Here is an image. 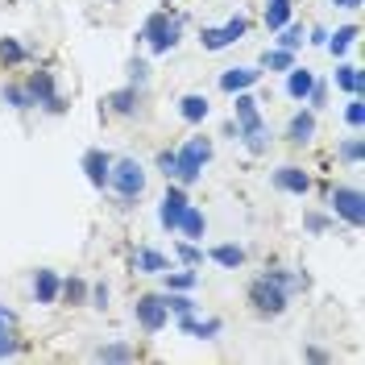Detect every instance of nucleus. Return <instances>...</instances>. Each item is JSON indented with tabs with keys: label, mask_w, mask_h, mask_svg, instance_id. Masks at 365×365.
I'll return each instance as SVG.
<instances>
[{
	"label": "nucleus",
	"mask_w": 365,
	"mask_h": 365,
	"mask_svg": "<svg viewBox=\"0 0 365 365\" xmlns=\"http://www.w3.org/2000/svg\"><path fill=\"white\" fill-rule=\"evenodd\" d=\"M237 137L245 141L250 154H266V145H270V133L257 116V100L245 96V91H237Z\"/></svg>",
	"instance_id": "obj_1"
},
{
	"label": "nucleus",
	"mask_w": 365,
	"mask_h": 365,
	"mask_svg": "<svg viewBox=\"0 0 365 365\" xmlns=\"http://www.w3.org/2000/svg\"><path fill=\"white\" fill-rule=\"evenodd\" d=\"M250 303H253V312H262V316H282L287 303H291V295H287V287H282L274 274H262L250 287Z\"/></svg>",
	"instance_id": "obj_2"
},
{
	"label": "nucleus",
	"mask_w": 365,
	"mask_h": 365,
	"mask_svg": "<svg viewBox=\"0 0 365 365\" xmlns=\"http://www.w3.org/2000/svg\"><path fill=\"white\" fill-rule=\"evenodd\" d=\"M108 187H116L120 204H133L137 195L145 191V170H141V162H137V158L113 162V170H108Z\"/></svg>",
	"instance_id": "obj_3"
},
{
	"label": "nucleus",
	"mask_w": 365,
	"mask_h": 365,
	"mask_svg": "<svg viewBox=\"0 0 365 365\" xmlns=\"http://www.w3.org/2000/svg\"><path fill=\"white\" fill-rule=\"evenodd\" d=\"M141 38L150 42L154 54H170V50L179 46V21H175L170 13H154L150 21L141 25Z\"/></svg>",
	"instance_id": "obj_4"
},
{
	"label": "nucleus",
	"mask_w": 365,
	"mask_h": 365,
	"mask_svg": "<svg viewBox=\"0 0 365 365\" xmlns=\"http://www.w3.org/2000/svg\"><path fill=\"white\" fill-rule=\"evenodd\" d=\"M207 158H212V141H207V137H191V141L179 150V170H175V179L179 182H195L200 175H204Z\"/></svg>",
	"instance_id": "obj_5"
},
{
	"label": "nucleus",
	"mask_w": 365,
	"mask_h": 365,
	"mask_svg": "<svg viewBox=\"0 0 365 365\" xmlns=\"http://www.w3.org/2000/svg\"><path fill=\"white\" fill-rule=\"evenodd\" d=\"M25 91H29L34 104H42V108H50V113H63V108H67L63 96L54 91V75H50V71H34L29 83H25Z\"/></svg>",
	"instance_id": "obj_6"
},
{
	"label": "nucleus",
	"mask_w": 365,
	"mask_h": 365,
	"mask_svg": "<svg viewBox=\"0 0 365 365\" xmlns=\"http://www.w3.org/2000/svg\"><path fill=\"white\" fill-rule=\"evenodd\" d=\"M245 29H250L245 17H232V21H225V25H207L204 34H200V42H204V50H225V46L241 42Z\"/></svg>",
	"instance_id": "obj_7"
},
{
	"label": "nucleus",
	"mask_w": 365,
	"mask_h": 365,
	"mask_svg": "<svg viewBox=\"0 0 365 365\" xmlns=\"http://www.w3.org/2000/svg\"><path fill=\"white\" fill-rule=\"evenodd\" d=\"M133 316H137V324H141L145 332H162L166 319H170V312H166V299L162 295H141L133 303Z\"/></svg>",
	"instance_id": "obj_8"
},
{
	"label": "nucleus",
	"mask_w": 365,
	"mask_h": 365,
	"mask_svg": "<svg viewBox=\"0 0 365 365\" xmlns=\"http://www.w3.org/2000/svg\"><path fill=\"white\" fill-rule=\"evenodd\" d=\"M361 204H365V200H361V191H357V187H336V191H332V212H341L353 228L365 220V207Z\"/></svg>",
	"instance_id": "obj_9"
},
{
	"label": "nucleus",
	"mask_w": 365,
	"mask_h": 365,
	"mask_svg": "<svg viewBox=\"0 0 365 365\" xmlns=\"http://www.w3.org/2000/svg\"><path fill=\"white\" fill-rule=\"evenodd\" d=\"M187 212V195H182V187H166V195H162V207H158V220L166 232H175L179 228V216Z\"/></svg>",
	"instance_id": "obj_10"
},
{
	"label": "nucleus",
	"mask_w": 365,
	"mask_h": 365,
	"mask_svg": "<svg viewBox=\"0 0 365 365\" xmlns=\"http://www.w3.org/2000/svg\"><path fill=\"white\" fill-rule=\"evenodd\" d=\"M274 187L287 191V195H307V191H312V179H307L299 166H278V170H274Z\"/></svg>",
	"instance_id": "obj_11"
},
{
	"label": "nucleus",
	"mask_w": 365,
	"mask_h": 365,
	"mask_svg": "<svg viewBox=\"0 0 365 365\" xmlns=\"http://www.w3.org/2000/svg\"><path fill=\"white\" fill-rule=\"evenodd\" d=\"M83 170H88V182H91V187H100V191H104V187H108L113 158H108L104 150H88V154H83Z\"/></svg>",
	"instance_id": "obj_12"
},
{
	"label": "nucleus",
	"mask_w": 365,
	"mask_h": 365,
	"mask_svg": "<svg viewBox=\"0 0 365 365\" xmlns=\"http://www.w3.org/2000/svg\"><path fill=\"white\" fill-rule=\"evenodd\" d=\"M257 79H262V71H253V67H232V71H225V75H220V88H225V91H250Z\"/></svg>",
	"instance_id": "obj_13"
},
{
	"label": "nucleus",
	"mask_w": 365,
	"mask_h": 365,
	"mask_svg": "<svg viewBox=\"0 0 365 365\" xmlns=\"http://www.w3.org/2000/svg\"><path fill=\"white\" fill-rule=\"evenodd\" d=\"M58 287H63V278L54 270H38V278H34V299L38 303H58Z\"/></svg>",
	"instance_id": "obj_14"
},
{
	"label": "nucleus",
	"mask_w": 365,
	"mask_h": 365,
	"mask_svg": "<svg viewBox=\"0 0 365 365\" xmlns=\"http://www.w3.org/2000/svg\"><path fill=\"white\" fill-rule=\"evenodd\" d=\"M312 88H316V75L307 67H291V75H287V96H291V100H307Z\"/></svg>",
	"instance_id": "obj_15"
},
{
	"label": "nucleus",
	"mask_w": 365,
	"mask_h": 365,
	"mask_svg": "<svg viewBox=\"0 0 365 365\" xmlns=\"http://www.w3.org/2000/svg\"><path fill=\"white\" fill-rule=\"evenodd\" d=\"M312 137H316V116L312 113H295L291 116V125H287V141L303 145V141H312Z\"/></svg>",
	"instance_id": "obj_16"
},
{
	"label": "nucleus",
	"mask_w": 365,
	"mask_h": 365,
	"mask_svg": "<svg viewBox=\"0 0 365 365\" xmlns=\"http://www.w3.org/2000/svg\"><path fill=\"white\" fill-rule=\"evenodd\" d=\"M104 104H108L116 116H133L137 108H141V96H137V88H120V91H113Z\"/></svg>",
	"instance_id": "obj_17"
},
{
	"label": "nucleus",
	"mask_w": 365,
	"mask_h": 365,
	"mask_svg": "<svg viewBox=\"0 0 365 365\" xmlns=\"http://www.w3.org/2000/svg\"><path fill=\"white\" fill-rule=\"evenodd\" d=\"M204 228H207L204 212H200V207H191V204H187V212L179 216V232L187 237V241H204Z\"/></svg>",
	"instance_id": "obj_18"
},
{
	"label": "nucleus",
	"mask_w": 365,
	"mask_h": 365,
	"mask_svg": "<svg viewBox=\"0 0 365 365\" xmlns=\"http://www.w3.org/2000/svg\"><path fill=\"white\" fill-rule=\"evenodd\" d=\"M133 270L137 274H166L170 270V262H166L158 250H137L133 253Z\"/></svg>",
	"instance_id": "obj_19"
},
{
	"label": "nucleus",
	"mask_w": 365,
	"mask_h": 365,
	"mask_svg": "<svg viewBox=\"0 0 365 365\" xmlns=\"http://www.w3.org/2000/svg\"><path fill=\"white\" fill-rule=\"evenodd\" d=\"M179 113H182V120L200 125V120L207 116V100L200 96V91H191V96H182V100H179Z\"/></svg>",
	"instance_id": "obj_20"
},
{
	"label": "nucleus",
	"mask_w": 365,
	"mask_h": 365,
	"mask_svg": "<svg viewBox=\"0 0 365 365\" xmlns=\"http://www.w3.org/2000/svg\"><path fill=\"white\" fill-rule=\"evenodd\" d=\"M179 328H182V332H191V336H200V341H207V336H216V332H220V319H191V316H179Z\"/></svg>",
	"instance_id": "obj_21"
},
{
	"label": "nucleus",
	"mask_w": 365,
	"mask_h": 365,
	"mask_svg": "<svg viewBox=\"0 0 365 365\" xmlns=\"http://www.w3.org/2000/svg\"><path fill=\"white\" fill-rule=\"evenodd\" d=\"M336 88H344L349 96H361V88H365V75H361V67H336Z\"/></svg>",
	"instance_id": "obj_22"
},
{
	"label": "nucleus",
	"mask_w": 365,
	"mask_h": 365,
	"mask_svg": "<svg viewBox=\"0 0 365 365\" xmlns=\"http://www.w3.org/2000/svg\"><path fill=\"white\" fill-rule=\"evenodd\" d=\"M291 21V0H270L266 4V29H282V25Z\"/></svg>",
	"instance_id": "obj_23"
},
{
	"label": "nucleus",
	"mask_w": 365,
	"mask_h": 365,
	"mask_svg": "<svg viewBox=\"0 0 365 365\" xmlns=\"http://www.w3.org/2000/svg\"><path fill=\"white\" fill-rule=\"evenodd\" d=\"M207 257H212V262H220L225 270H237V266L245 262V250H241V245H216Z\"/></svg>",
	"instance_id": "obj_24"
},
{
	"label": "nucleus",
	"mask_w": 365,
	"mask_h": 365,
	"mask_svg": "<svg viewBox=\"0 0 365 365\" xmlns=\"http://www.w3.org/2000/svg\"><path fill=\"white\" fill-rule=\"evenodd\" d=\"M25 58H29V54H25V46L17 42V38H0V63H4V67H17Z\"/></svg>",
	"instance_id": "obj_25"
},
{
	"label": "nucleus",
	"mask_w": 365,
	"mask_h": 365,
	"mask_svg": "<svg viewBox=\"0 0 365 365\" xmlns=\"http://www.w3.org/2000/svg\"><path fill=\"white\" fill-rule=\"evenodd\" d=\"M96 361H137V349H129V344H104V349H96Z\"/></svg>",
	"instance_id": "obj_26"
},
{
	"label": "nucleus",
	"mask_w": 365,
	"mask_h": 365,
	"mask_svg": "<svg viewBox=\"0 0 365 365\" xmlns=\"http://www.w3.org/2000/svg\"><path fill=\"white\" fill-rule=\"evenodd\" d=\"M357 34H361V29H357V25H344V29H336V34H332V38H328V50H332V54H344V50H349V46L357 42Z\"/></svg>",
	"instance_id": "obj_27"
},
{
	"label": "nucleus",
	"mask_w": 365,
	"mask_h": 365,
	"mask_svg": "<svg viewBox=\"0 0 365 365\" xmlns=\"http://www.w3.org/2000/svg\"><path fill=\"white\" fill-rule=\"evenodd\" d=\"M278 34V50H299L303 46V25H282V29H274Z\"/></svg>",
	"instance_id": "obj_28"
},
{
	"label": "nucleus",
	"mask_w": 365,
	"mask_h": 365,
	"mask_svg": "<svg viewBox=\"0 0 365 365\" xmlns=\"http://www.w3.org/2000/svg\"><path fill=\"white\" fill-rule=\"evenodd\" d=\"M58 299H67L71 307L83 303V299H88V282H83V278H67V282L58 287Z\"/></svg>",
	"instance_id": "obj_29"
},
{
	"label": "nucleus",
	"mask_w": 365,
	"mask_h": 365,
	"mask_svg": "<svg viewBox=\"0 0 365 365\" xmlns=\"http://www.w3.org/2000/svg\"><path fill=\"white\" fill-rule=\"evenodd\" d=\"M262 67H266V71H291V67H295V58H291V50H266Z\"/></svg>",
	"instance_id": "obj_30"
},
{
	"label": "nucleus",
	"mask_w": 365,
	"mask_h": 365,
	"mask_svg": "<svg viewBox=\"0 0 365 365\" xmlns=\"http://www.w3.org/2000/svg\"><path fill=\"white\" fill-rule=\"evenodd\" d=\"M162 299H166V312H175V316H191L195 312V303L182 295V291H170V295H162Z\"/></svg>",
	"instance_id": "obj_31"
},
{
	"label": "nucleus",
	"mask_w": 365,
	"mask_h": 365,
	"mask_svg": "<svg viewBox=\"0 0 365 365\" xmlns=\"http://www.w3.org/2000/svg\"><path fill=\"white\" fill-rule=\"evenodd\" d=\"M4 104H13V108H34L29 91H25V88H17V83H9V88H4Z\"/></svg>",
	"instance_id": "obj_32"
},
{
	"label": "nucleus",
	"mask_w": 365,
	"mask_h": 365,
	"mask_svg": "<svg viewBox=\"0 0 365 365\" xmlns=\"http://www.w3.org/2000/svg\"><path fill=\"white\" fill-rule=\"evenodd\" d=\"M166 287H170V291H187V287H195V274H191V270L166 274Z\"/></svg>",
	"instance_id": "obj_33"
},
{
	"label": "nucleus",
	"mask_w": 365,
	"mask_h": 365,
	"mask_svg": "<svg viewBox=\"0 0 365 365\" xmlns=\"http://www.w3.org/2000/svg\"><path fill=\"white\" fill-rule=\"evenodd\" d=\"M158 170L166 175V179H175V170H179V154H175V150H162L158 154Z\"/></svg>",
	"instance_id": "obj_34"
},
{
	"label": "nucleus",
	"mask_w": 365,
	"mask_h": 365,
	"mask_svg": "<svg viewBox=\"0 0 365 365\" xmlns=\"http://www.w3.org/2000/svg\"><path fill=\"white\" fill-rule=\"evenodd\" d=\"M361 154H365L361 137H349V141L341 145V158H344V162H361Z\"/></svg>",
	"instance_id": "obj_35"
},
{
	"label": "nucleus",
	"mask_w": 365,
	"mask_h": 365,
	"mask_svg": "<svg viewBox=\"0 0 365 365\" xmlns=\"http://www.w3.org/2000/svg\"><path fill=\"white\" fill-rule=\"evenodd\" d=\"M344 120H349V125H361V120H365V104H361V96H353V100H349V108H344Z\"/></svg>",
	"instance_id": "obj_36"
},
{
	"label": "nucleus",
	"mask_w": 365,
	"mask_h": 365,
	"mask_svg": "<svg viewBox=\"0 0 365 365\" xmlns=\"http://www.w3.org/2000/svg\"><path fill=\"white\" fill-rule=\"evenodd\" d=\"M179 257L187 262V266H200V262H204V250H200V245H191V241H182V245H179Z\"/></svg>",
	"instance_id": "obj_37"
},
{
	"label": "nucleus",
	"mask_w": 365,
	"mask_h": 365,
	"mask_svg": "<svg viewBox=\"0 0 365 365\" xmlns=\"http://www.w3.org/2000/svg\"><path fill=\"white\" fill-rule=\"evenodd\" d=\"M129 79H133V88H141V83L150 79V63H141V58H133V63H129Z\"/></svg>",
	"instance_id": "obj_38"
},
{
	"label": "nucleus",
	"mask_w": 365,
	"mask_h": 365,
	"mask_svg": "<svg viewBox=\"0 0 365 365\" xmlns=\"http://www.w3.org/2000/svg\"><path fill=\"white\" fill-rule=\"evenodd\" d=\"M91 299H96V307H104V303H108V287H104V282L91 287Z\"/></svg>",
	"instance_id": "obj_39"
},
{
	"label": "nucleus",
	"mask_w": 365,
	"mask_h": 365,
	"mask_svg": "<svg viewBox=\"0 0 365 365\" xmlns=\"http://www.w3.org/2000/svg\"><path fill=\"white\" fill-rule=\"evenodd\" d=\"M307 228H312V232H324V228H328V220H324V216H307Z\"/></svg>",
	"instance_id": "obj_40"
},
{
	"label": "nucleus",
	"mask_w": 365,
	"mask_h": 365,
	"mask_svg": "<svg viewBox=\"0 0 365 365\" xmlns=\"http://www.w3.org/2000/svg\"><path fill=\"white\" fill-rule=\"evenodd\" d=\"M365 0H336V9H361Z\"/></svg>",
	"instance_id": "obj_41"
},
{
	"label": "nucleus",
	"mask_w": 365,
	"mask_h": 365,
	"mask_svg": "<svg viewBox=\"0 0 365 365\" xmlns=\"http://www.w3.org/2000/svg\"><path fill=\"white\" fill-rule=\"evenodd\" d=\"M0 324H13V312H4V307H0Z\"/></svg>",
	"instance_id": "obj_42"
}]
</instances>
